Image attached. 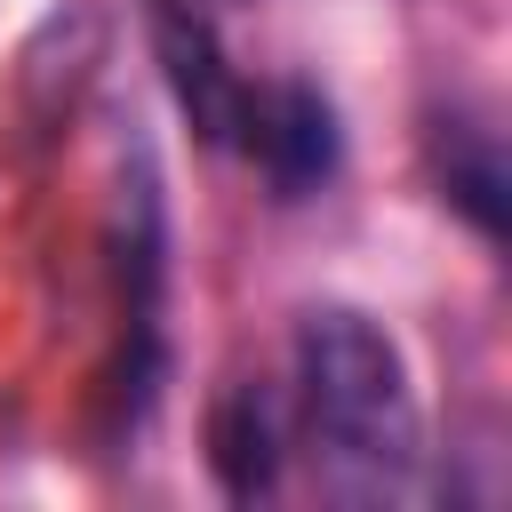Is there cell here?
Masks as SVG:
<instances>
[{
    "label": "cell",
    "mask_w": 512,
    "mask_h": 512,
    "mask_svg": "<svg viewBox=\"0 0 512 512\" xmlns=\"http://www.w3.org/2000/svg\"><path fill=\"white\" fill-rule=\"evenodd\" d=\"M232 152L256 160V176L272 184V200H304L336 176L344 136H336V104L312 80H248L240 120H232Z\"/></svg>",
    "instance_id": "2"
},
{
    "label": "cell",
    "mask_w": 512,
    "mask_h": 512,
    "mask_svg": "<svg viewBox=\"0 0 512 512\" xmlns=\"http://www.w3.org/2000/svg\"><path fill=\"white\" fill-rule=\"evenodd\" d=\"M296 432L312 448L320 496L336 504H392L416 480V392L400 344L352 312L320 304L296 320Z\"/></svg>",
    "instance_id": "1"
},
{
    "label": "cell",
    "mask_w": 512,
    "mask_h": 512,
    "mask_svg": "<svg viewBox=\"0 0 512 512\" xmlns=\"http://www.w3.org/2000/svg\"><path fill=\"white\" fill-rule=\"evenodd\" d=\"M424 168L440 184V200L496 248L504 240V200H512V168H504V136L488 112L472 104H440L424 112Z\"/></svg>",
    "instance_id": "3"
},
{
    "label": "cell",
    "mask_w": 512,
    "mask_h": 512,
    "mask_svg": "<svg viewBox=\"0 0 512 512\" xmlns=\"http://www.w3.org/2000/svg\"><path fill=\"white\" fill-rule=\"evenodd\" d=\"M280 448H288V424H280V400L272 384H232L208 416V464L224 480L232 504H256L280 488Z\"/></svg>",
    "instance_id": "5"
},
{
    "label": "cell",
    "mask_w": 512,
    "mask_h": 512,
    "mask_svg": "<svg viewBox=\"0 0 512 512\" xmlns=\"http://www.w3.org/2000/svg\"><path fill=\"white\" fill-rule=\"evenodd\" d=\"M152 40H160V72H168V88H176L184 120H192L208 144H224V152H232V120H240L248 72H232V56L216 48L208 16H200L192 0H160V16H152Z\"/></svg>",
    "instance_id": "4"
}]
</instances>
